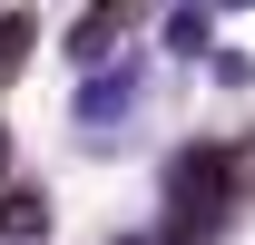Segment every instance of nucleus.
I'll return each instance as SVG.
<instances>
[{
  "label": "nucleus",
  "mask_w": 255,
  "mask_h": 245,
  "mask_svg": "<svg viewBox=\"0 0 255 245\" xmlns=\"http://www.w3.org/2000/svg\"><path fill=\"white\" fill-rule=\"evenodd\" d=\"M226 186H236V157H226V147L177 157V167H167V196H177V245H187V236H206V226L226 216Z\"/></svg>",
  "instance_id": "nucleus-1"
},
{
  "label": "nucleus",
  "mask_w": 255,
  "mask_h": 245,
  "mask_svg": "<svg viewBox=\"0 0 255 245\" xmlns=\"http://www.w3.org/2000/svg\"><path fill=\"white\" fill-rule=\"evenodd\" d=\"M20 69V20H0V79Z\"/></svg>",
  "instance_id": "nucleus-2"
}]
</instances>
